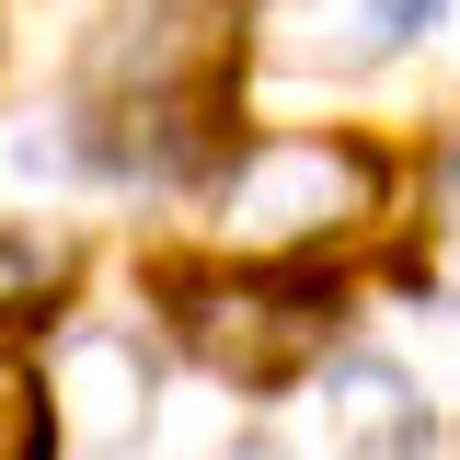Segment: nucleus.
<instances>
[{"label": "nucleus", "instance_id": "f257e3e1", "mask_svg": "<svg viewBox=\"0 0 460 460\" xmlns=\"http://www.w3.org/2000/svg\"><path fill=\"white\" fill-rule=\"evenodd\" d=\"M392 150L368 127H253L208 172V265L323 277V253H357L392 219Z\"/></svg>", "mask_w": 460, "mask_h": 460}, {"label": "nucleus", "instance_id": "f03ea898", "mask_svg": "<svg viewBox=\"0 0 460 460\" xmlns=\"http://www.w3.org/2000/svg\"><path fill=\"white\" fill-rule=\"evenodd\" d=\"M162 311H172V345L196 368H219L242 392H288L323 368L334 345V288L323 277H265V265H162Z\"/></svg>", "mask_w": 460, "mask_h": 460}, {"label": "nucleus", "instance_id": "7ed1b4c3", "mask_svg": "<svg viewBox=\"0 0 460 460\" xmlns=\"http://www.w3.org/2000/svg\"><path fill=\"white\" fill-rule=\"evenodd\" d=\"M311 414H323V449L334 460H438V402L414 368L392 357H323L311 368Z\"/></svg>", "mask_w": 460, "mask_h": 460}, {"label": "nucleus", "instance_id": "20e7f679", "mask_svg": "<svg viewBox=\"0 0 460 460\" xmlns=\"http://www.w3.org/2000/svg\"><path fill=\"white\" fill-rule=\"evenodd\" d=\"M47 402L58 438H93V449H127L150 426V345L115 334V323H69L47 345Z\"/></svg>", "mask_w": 460, "mask_h": 460}, {"label": "nucleus", "instance_id": "39448f33", "mask_svg": "<svg viewBox=\"0 0 460 460\" xmlns=\"http://www.w3.org/2000/svg\"><path fill=\"white\" fill-rule=\"evenodd\" d=\"M438 12L426 0H299V12H253L242 35H265L277 58H299V69H368V58L414 47Z\"/></svg>", "mask_w": 460, "mask_h": 460}, {"label": "nucleus", "instance_id": "423d86ee", "mask_svg": "<svg viewBox=\"0 0 460 460\" xmlns=\"http://www.w3.org/2000/svg\"><path fill=\"white\" fill-rule=\"evenodd\" d=\"M69 277H81L69 230H23V219H0V334H12V345H23V323H47L58 299H69Z\"/></svg>", "mask_w": 460, "mask_h": 460}, {"label": "nucleus", "instance_id": "0eeeda50", "mask_svg": "<svg viewBox=\"0 0 460 460\" xmlns=\"http://www.w3.org/2000/svg\"><path fill=\"white\" fill-rule=\"evenodd\" d=\"M0 460H58V402H47V357L0 334Z\"/></svg>", "mask_w": 460, "mask_h": 460}, {"label": "nucleus", "instance_id": "6e6552de", "mask_svg": "<svg viewBox=\"0 0 460 460\" xmlns=\"http://www.w3.org/2000/svg\"><path fill=\"white\" fill-rule=\"evenodd\" d=\"M208 460H288L277 438H230V449H208Z\"/></svg>", "mask_w": 460, "mask_h": 460}]
</instances>
